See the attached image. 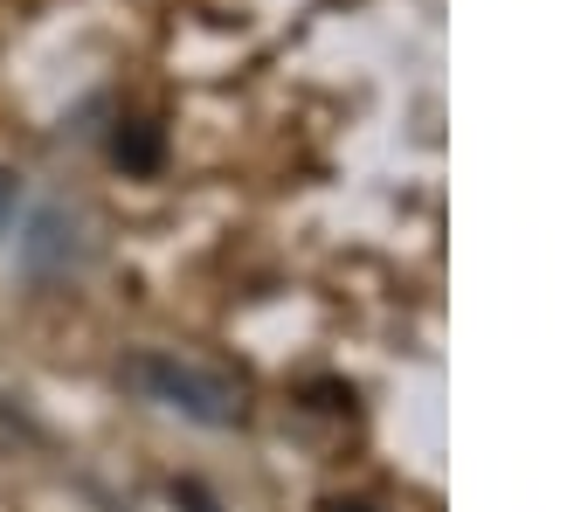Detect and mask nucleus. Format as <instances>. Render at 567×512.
<instances>
[{"label":"nucleus","mask_w":567,"mask_h":512,"mask_svg":"<svg viewBox=\"0 0 567 512\" xmlns=\"http://www.w3.org/2000/svg\"><path fill=\"white\" fill-rule=\"evenodd\" d=\"M125 388H138L146 402L174 409L187 422H202V430H236L243 409H249V395H243V381L229 375V367H215L202 354H181V347L132 354L125 360Z\"/></svg>","instance_id":"1"},{"label":"nucleus","mask_w":567,"mask_h":512,"mask_svg":"<svg viewBox=\"0 0 567 512\" xmlns=\"http://www.w3.org/2000/svg\"><path fill=\"white\" fill-rule=\"evenodd\" d=\"M326 512H367V505H326Z\"/></svg>","instance_id":"2"}]
</instances>
